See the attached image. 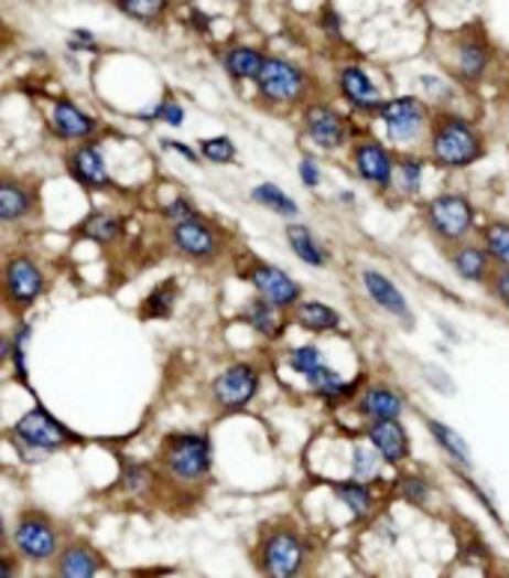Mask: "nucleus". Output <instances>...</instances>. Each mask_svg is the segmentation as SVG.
I'll list each match as a JSON object with an SVG mask.
<instances>
[{"instance_id": "1", "label": "nucleus", "mask_w": 509, "mask_h": 578, "mask_svg": "<svg viewBox=\"0 0 509 578\" xmlns=\"http://www.w3.org/2000/svg\"><path fill=\"white\" fill-rule=\"evenodd\" d=\"M426 159L441 170H468L486 156V135L459 110L441 108L432 114L426 135Z\"/></svg>"}, {"instance_id": "2", "label": "nucleus", "mask_w": 509, "mask_h": 578, "mask_svg": "<svg viewBox=\"0 0 509 578\" xmlns=\"http://www.w3.org/2000/svg\"><path fill=\"white\" fill-rule=\"evenodd\" d=\"M313 564V543L292 522H274L260 531L253 567L269 578H299Z\"/></svg>"}, {"instance_id": "3", "label": "nucleus", "mask_w": 509, "mask_h": 578, "mask_svg": "<svg viewBox=\"0 0 509 578\" xmlns=\"http://www.w3.org/2000/svg\"><path fill=\"white\" fill-rule=\"evenodd\" d=\"M161 480L170 486L197 489L212 478V439L206 432H170L159 450Z\"/></svg>"}, {"instance_id": "4", "label": "nucleus", "mask_w": 509, "mask_h": 578, "mask_svg": "<svg viewBox=\"0 0 509 578\" xmlns=\"http://www.w3.org/2000/svg\"><path fill=\"white\" fill-rule=\"evenodd\" d=\"M253 84H257V99L269 110L304 108L307 101H313V93H316L313 75L290 57H280V54L266 57L260 78Z\"/></svg>"}, {"instance_id": "5", "label": "nucleus", "mask_w": 509, "mask_h": 578, "mask_svg": "<svg viewBox=\"0 0 509 578\" xmlns=\"http://www.w3.org/2000/svg\"><path fill=\"white\" fill-rule=\"evenodd\" d=\"M12 552L19 555L21 564H54L66 546L63 528L45 510H21L15 518V528L10 534Z\"/></svg>"}, {"instance_id": "6", "label": "nucleus", "mask_w": 509, "mask_h": 578, "mask_svg": "<svg viewBox=\"0 0 509 578\" xmlns=\"http://www.w3.org/2000/svg\"><path fill=\"white\" fill-rule=\"evenodd\" d=\"M423 224L444 248H450L470 239V233L477 227V210L459 191H441L423 203Z\"/></svg>"}, {"instance_id": "7", "label": "nucleus", "mask_w": 509, "mask_h": 578, "mask_svg": "<svg viewBox=\"0 0 509 578\" xmlns=\"http://www.w3.org/2000/svg\"><path fill=\"white\" fill-rule=\"evenodd\" d=\"M432 105L420 96H393L385 99L379 110V120L388 129V140H393L402 150H414L420 143H426L432 122Z\"/></svg>"}, {"instance_id": "8", "label": "nucleus", "mask_w": 509, "mask_h": 578, "mask_svg": "<svg viewBox=\"0 0 509 578\" xmlns=\"http://www.w3.org/2000/svg\"><path fill=\"white\" fill-rule=\"evenodd\" d=\"M45 289H48V278L33 254L19 250V254L7 257V263H3V304L12 317H24L45 296Z\"/></svg>"}, {"instance_id": "9", "label": "nucleus", "mask_w": 509, "mask_h": 578, "mask_svg": "<svg viewBox=\"0 0 509 578\" xmlns=\"http://www.w3.org/2000/svg\"><path fill=\"white\" fill-rule=\"evenodd\" d=\"M262 385V370L253 361H232L209 382V403L220 415L245 411L257 399Z\"/></svg>"}, {"instance_id": "10", "label": "nucleus", "mask_w": 509, "mask_h": 578, "mask_svg": "<svg viewBox=\"0 0 509 578\" xmlns=\"http://www.w3.org/2000/svg\"><path fill=\"white\" fill-rule=\"evenodd\" d=\"M491 61H495V49L483 28H465L450 40V75L465 87H479L489 78Z\"/></svg>"}, {"instance_id": "11", "label": "nucleus", "mask_w": 509, "mask_h": 578, "mask_svg": "<svg viewBox=\"0 0 509 578\" xmlns=\"http://www.w3.org/2000/svg\"><path fill=\"white\" fill-rule=\"evenodd\" d=\"M167 239L170 248L176 250L180 257L201 263V266L218 263L224 257V248H227V236L206 215H194V218L180 221V224H170Z\"/></svg>"}, {"instance_id": "12", "label": "nucleus", "mask_w": 509, "mask_h": 578, "mask_svg": "<svg viewBox=\"0 0 509 578\" xmlns=\"http://www.w3.org/2000/svg\"><path fill=\"white\" fill-rule=\"evenodd\" d=\"M301 129L304 138L322 152H339L351 147L349 117L325 99H313L301 108Z\"/></svg>"}, {"instance_id": "13", "label": "nucleus", "mask_w": 509, "mask_h": 578, "mask_svg": "<svg viewBox=\"0 0 509 578\" xmlns=\"http://www.w3.org/2000/svg\"><path fill=\"white\" fill-rule=\"evenodd\" d=\"M10 439L21 450H42V453H57V450L80 441L66 424H61V420L54 418L51 411L42 409V406H36V409H31L28 415H21L15 420V427L10 429Z\"/></svg>"}, {"instance_id": "14", "label": "nucleus", "mask_w": 509, "mask_h": 578, "mask_svg": "<svg viewBox=\"0 0 509 578\" xmlns=\"http://www.w3.org/2000/svg\"><path fill=\"white\" fill-rule=\"evenodd\" d=\"M349 161L355 176L376 189V194H388L397 170V152L379 138H355L349 147Z\"/></svg>"}, {"instance_id": "15", "label": "nucleus", "mask_w": 509, "mask_h": 578, "mask_svg": "<svg viewBox=\"0 0 509 578\" xmlns=\"http://www.w3.org/2000/svg\"><path fill=\"white\" fill-rule=\"evenodd\" d=\"M245 278L253 287L257 296H262L266 301H271L274 308L283 310V313H292L295 304L304 299V289L290 271L278 269L271 263H262V259H253L248 269H245Z\"/></svg>"}, {"instance_id": "16", "label": "nucleus", "mask_w": 509, "mask_h": 578, "mask_svg": "<svg viewBox=\"0 0 509 578\" xmlns=\"http://www.w3.org/2000/svg\"><path fill=\"white\" fill-rule=\"evenodd\" d=\"M66 173L87 191H117V180L110 176L108 159L96 140L72 143L66 152Z\"/></svg>"}, {"instance_id": "17", "label": "nucleus", "mask_w": 509, "mask_h": 578, "mask_svg": "<svg viewBox=\"0 0 509 578\" xmlns=\"http://www.w3.org/2000/svg\"><path fill=\"white\" fill-rule=\"evenodd\" d=\"M40 218V189L36 182L21 180L12 173L0 176V224L19 227Z\"/></svg>"}, {"instance_id": "18", "label": "nucleus", "mask_w": 509, "mask_h": 578, "mask_svg": "<svg viewBox=\"0 0 509 578\" xmlns=\"http://www.w3.org/2000/svg\"><path fill=\"white\" fill-rule=\"evenodd\" d=\"M337 90L351 110L367 114V117H379L385 96H381L379 84L372 81L367 66H360V63H343L337 69Z\"/></svg>"}, {"instance_id": "19", "label": "nucleus", "mask_w": 509, "mask_h": 578, "mask_svg": "<svg viewBox=\"0 0 509 578\" xmlns=\"http://www.w3.org/2000/svg\"><path fill=\"white\" fill-rule=\"evenodd\" d=\"M48 129L54 138L66 140V143H84V140H96V135L101 131V122L80 108L78 101L61 96V99L51 101Z\"/></svg>"}, {"instance_id": "20", "label": "nucleus", "mask_w": 509, "mask_h": 578, "mask_svg": "<svg viewBox=\"0 0 509 578\" xmlns=\"http://www.w3.org/2000/svg\"><path fill=\"white\" fill-rule=\"evenodd\" d=\"M409 397L400 388H393L388 382H372L367 388H360V394L351 403V409L364 424L372 420H393L405 415Z\"/></svg>"}, {"instance_id": "21", "label": "nucleus", "mask_w": 509, "mask_h": 578, "mask_svg": "<svg viewBox=\"0 0 509 578\" xmlns=\"http://www.w3.org/2000/svg\"><path fill=\"white\" fill-rule=\"evenodd\" d=\"M108 569V560L101 558V552L90 546L87 539H66L61 555L51 564V572L57 578H96Z\"/></svg>"}, {"instance_id": "22", "label": "nucleus", "mask_w": 509, "mask_h": 578, "mask_svg": "<svg viewBox=\"0 0 509 578\" xmlns=\"http://www.w3.org/2000/svg\"><path fill=\"white\" fill-rule=\"evenodd\" d=\"M360 287H364L367 299H370L376 308L385 310L393 320H400L402 325L414 329V313H411L409 308V299L402 296L400 287H397L388 275H381L379 269H364L360 271Z\"/></svg>"}, {"instance_id": "23", "label": "nucleus", "mask_w": 509, "mask_h": 578, "mask_svg": "<svg viewBox=\"0 0 509 578\" xmlns=\"http://www.w3.org/2000/svg\"><path fill=\"white\" fill-rule=\"evenodd\" d=\"M364 439L379 450L390 469H400L402 462H409L411 439L409 432H405V427H402L400 418L372 420V424L364 427Z\"/></svg>"}, {"instance_id": "24", "label": "nucleus", "mask_w": 509, "mask_h": 578, "mask_svg": "<svg viewBox=\"0 0 509 578\" xmlns=\"http://www.w3.org/2000/svg\"><path fill=\"white\" fill-rule=\"evenodd\" d=\"M447 263L450 269L456 271L465 283H483V287H486V280H489L491 271H495V259H491V254L486 250V245L474 239L450 245Z\"/></svg>"}, {"instance_id": "25", "label": "nucleus", "mask_w": 509, "mask_h": 578, "mask_svg": "<svg viewBox=\"0 0 509 578\" xmlns=\"http://www.w3.org/2000/svg\"><path fill=\"white\" fill-rule=\"evenodd\" d=\"M266 51L257 45H245V42H232L220 51V69L227 72V78L236 84H248V81L260 78L262 66H266Z\"/></svg>"}, {"instance_id": "26", "label": "nucleus", "mask_w": 509, "mask_h": 578, "mask_svg": "<svg viewBox=\"0 0 509 578\" xmlns=\"http://www.w3.org/2000/svg\"><path fill=\"white\" fill-rule=\"evenodd\" d=\"M307 388L313 397L325 399L328 406H346V403H355V397L364 388V382H349L339 376L337 370H331L328 364L322 370H316L313 376H307Z\"/></svg>"}, {"instance_id": "27", "label": "nucleus", "mask_w": 509, "mask_h": 578, "mask_svg": "<svg viewBox=\"0 0 509 578\" xmlns=\"http://www.w3.org/2000/svg\"><path fill=\"white\" fill-rule=\"evenodd\" d=\"M331 492H334V499H337L343 507L349 510L351 518H358V522H367V518L372 516L376 504H379L376 483H367V480H334V483H331Z\"/></svg>"}, {"instance_id": "28", "label": "nucleus", "mask_w": 509, "mask_h": 578, "mask_svg": "<svg viewBox=\"0 0 509 578\" xmlns=\"http://www.w3.org/2000/svg\"><path fill=\"white\" fill-rule=\"evenodd\" d=\"M283 236H286V245L292 248V254H295L304 266H310V269H325V266H328V248L322 245L320 236H316L307 224L292 221V224H286V229H283Z\"/></svg>"}, {"instance_id": "29", "label": "nucleus", "mask_w": 509, "mask_h": 578, "mask_svg": "<svg viewBox=\"0 0 509 578\" xmlns=\"http://www.w3.org/2000/svg\"><path fill=\"white\" fill-rule=\"evenodd\" d=\"M122 229H126V224H122L117 212L99 210L90 212L87 218L80 221L78 227H75V236L84 242H93L96 248H110V245H117L122 239Z\"/></svg>"}, {"instance_id": "30", "label": "nucleus", "mask_w": 509, "mask_h": 578, "mask_svg": "<svg viewBox=\"0 0 509 578\" xmlns=\"http://www.w3.org/2000/svg\"><path fill=\"white\" fill-rule=\"evenodd\" d=\"M283 317H286V313L274 308V304L262 299V296H253V299L245 304V310H241V322L250 325V331H257V334L266 340L283 338V329H286Z\"/></svg>"}, {"instance_id": "31", "label": "nucleus", "mask_w": 509, "mask_h": 578, "mask_svg": "<svg viewBox=\"0 0 509 578\" xmlns=\"http://www.w3.org/2000/svg\"><path fill=\"white\" fill-rule=\"evenodd\" d=\"M290 320L299 329L310 331V334H331V331H337L343 325V317H339L337 310L316 299H301L290 313Z\"/></svg>"}, {"instance_id": "32", "label": "nucleus", "mask_w": 509, "mask_h": 578, "mask_svg": "<svg viewBox=\"0 0 509 578\" xmlns=\"http://www.w3.org/2000/svg\"><path fill=\"white\" fill-rule=\"evenodd\" d=\"M426 164L430 159H423L414 150H405L397 156V170H393V185L390 191L400 200L418 197L420 189H423V173H426Z\"/></svg>"}, {"instance_id": "33", "label": "nucleus", "mask_w": 509, "mask_h": 578, "mask_svg": "<svg viewBox=\"0 0 509 578\" xmlns=\"http://www.w3.org/2000/svg\"><path fill=\"white\" fill-rule=\"evenodd\" d=\"M180 301V283L176 278L161 280L150 289V296L140 301V320H170L173 308Z\"/></svg>"}, {"instance_id": "34", "label": "nucleus", "mask_w": 509, "mask_h": 578, "mask_svg": "<svg viewBox=\"0 0 509 578\" xmlns=\"http://www.w3.org/2000/svg\"><path fill=\"white\" fill-rule=\"evenodd\" d=\"M28 340H31V322L21 320L0 343V358L12 364L15 379L24 382V385H28Z\"/></svg>"}, {"instance_id": "35", "label": "nucleus", "mask_w": 509, "mask_h": 578, "mask_svg": "<svg viewBox=\"0 0 509 578\" xmlns=\"http://www.w3.org/2000/svg\"><path fill=\"white\" fill-rule=\"evenodd\" d=\"M426 427H430L432 439H435V445L444 450V457H447L450 462H456V465H462V469H470V465H474L468 441L462 439L456 429L447 427V424H441V420L435 418H426Z\"/></svg>"}, {"instance_id": "36", "label": "nucleus", "mask_w": 509, "mask_h": 578, "mask_svg": "<svg viewBox=\"0 0 509 578\" xmlns=\"http://www.w3.org/2000/svg\"><path fill=\"white\" fill-rule=\"evenodd\" d=\"M161 471L147 465V462H122V474H120V486L126 495L131 499H147L159 489Z\"/></svg>"}, {"instance_id": "37", "label": "nucleus", "mask_w": 509, "mask_h": 578, "mask_svg": "<svg viewBox=\"0 0 509 578\" xmlns=\"http://www.w3.org/2000/svg\"><path fill=\"white\" fill-rule=\"evenodd\" d=\"M113 10L147 28H161L170 12V0H113Z\"/></svg>"}, {"instance_id": "38", "label": "nucleus", "mask_w": 509, "mask_h": 578, "mask_svg": "<svg viewBox=\"0 0 509 578\" xmlns=\"http://www.w3.org/2000/svg\"><path fill=\"white\" fill-rule=\"evenodd\" d=\"M250 200H253V203H260L262 210L274 212L278 218L295 221L301 215L299 203H295L286 191L280 189V185H274V182H260L257 189L250 191Z\"/></svg>"}, {"instance_id": "39", "label": "nucleus", "mask_w": 509, "mask_h": 578, "mask_svg": "<svg viewBox=\"0 0 509 578\" xmlns=\"http://www.w3.org/2000/svg\"><path fill=\"white\" fill-rule=\"evenodd\" d=\"M385 465L388 462H385L379 450L372 448L370 441L351 448V478L367 480V483H381L385 480Z\"/></svg>"}, {"instance_id": "40", "label": "nucleus", "mask_w": 509, "mask_h": 578, "mask_svg": "<svg viewBox=\"0 0 509 578\" xmlns=\"http://www.w3.org/2000/svg\"><path fill=\"white\" fill-rule=\"evenodd\" d=\"M393 495L411 504V507H426L432 499V483L418 471H402L393 480Z\"/></svg>"}, {"instance_id": "41", "label": "nucleus", "mask_w": 509, "mask_h": 578, "mask_svg": "<svg viewBox=\"0 0 509 578\" xmlns=\"http://www.w3.org/2000/svg\"><path fill=\"white\" fill-rule=\"evenodd\" d=\"M479 242L495 259V266H509V221H491L489 227H483Z\"/></svg>"}, {"instance_id": "42", "label": "nucleus", "mask_w": 509, "mask_h": 578, "mask_svg": "<svg viewBox=\"0 0 509 578\" xmlns=\"http://www.w3.org/2000/svg\"><path fill=\"white\" fill-rule=\"evenodd\" d=\"M197 150H201L203 161H206V164H215V168H227V164H232V161L239 159V150H236V143H232L227 135L201 138Z\"/></svg>"}, {"instance_id": "43", "label": "nucleus", "mask_w": 509, "mask_h": 578, "mask_svg": "<svg viewBox=\"0 0 509 578\" xmlns=\"http://www.w3.org/2000/svg\"><path fill=\"white\" fill-rule=\"evenodd\" d=\"M286 364H290L292 373H299V376H313L316 370L325 367V355H322L320 346H295V350L286 352Z\"/></svg>"}, {"instance_id": "44", "label": "nucleus", "mask_w": 509, "mask_h": 578, "mask_svg": "<svg viewBox=\"0 0 509 578\" xmlns=\"http://www.w3.org/2000/svg\"><path fill=\"white\" fill-rule=\"evenodd\" d=\"M138 120H147V122L159 120V122H167V126H173V129H180L182 122H185V108H182L180 101L173 99V96H167V99H161L152 110L140 114Z\"/></svg>"}, {"instance_id": "45", "label": "nucleus", "mask_w": 509, "mask_h": 578, "mask_svg": "<svg viewBox=\"0 0 509 578\" xmlns=\"http://www.w3.org/2000/svg\"><path fill=\"white\" fill-rule=\"evenodd\" d=\"M420 87L426 90V101H430V105H444V108H447L450 101L456 99V87H453L447 78H438V75H423V78H420Z\"/></svg>"}, {"instance_id": "46", "label": "nucleus", "mask_w": 509, "mask_h": 578, "mask_svg": "<svg viewBox=\"0 0 509 578\" xmlns=\"http://www.w3.org/2000/svg\"><path fill=\"white\" fill-rule=\"evenodd\" d=\"M194 215H203L197 206H194V200L185 197V194H176L173 200H167L164 206H161V218H167L170 224H180V221H188Z\"/></svg>"}, {"instance_id": "47", "label": "nucleus", "mask_w": 509, "mask_h": 578, "mask_svg": "<svg viewBox=\"0 0 509 578\" xmlns=\"http://www.w3.org/2000/svg\"><path fill=\"white\" fill-rule=\"evenodd\" d=\"M486 289L500 308L509 310V266H495L491 278L486 280Z\"/></svg>"}, {"instance_id": "48", "label": "nucleus", "mask_w": 509, "mask_h": 578, "mask_svg": "<svg viewBox=\"0 0 509 578\" xmlns=\"http://www.w3.org/2000/svg\"><path fill=\"white\" fill-rule=\"evenodd\" d=\"M316 24H320V31L325 33V40L337 42V45L343 42V15H339L334 7H325V10L320 12V21H316Z\"/></svg>"}, {"instance_id": "49", "label": "nucleus", "mask_w": 509, "mask_h": 578, "mask_svg": "<svg viewBox=\"0 0 509 578\" xmlns=\"http://www.w3.org/2000/svg\"><path fill=\"white\" fill-rule=\"evenodd\" d=\"M299 180L304 182V189H320L322 185L320 161L313 159V156H304V159L299 161Z\"/></svg>"}, {"instance_id": "50", "label": "nucleus", "mask_w": 509, "mask_h": 578, "mask_svg": "<svg viewBox=\"0 0 509 578\" xmlns=\"http://www.w3.org/2000/svg\"><path fill=\"white\" fill-rule=\"evenodd\" d=\"M161 150L176 152V156H182L188 164H201L203 161L201 150H197V147H188V143H182V140H161Z\"/></svg>"}, {"instance_id": "51", "label": "nucleus", "mask_w": 509, "mask_h": 578, "mask_svg": "<svg viewBox=\"0 0 509 578\" xmlns=\"http://www.w3.org/2000/svg\"><path fill=\"white\" fill-rule=\"evenodd\" d=\"M69 51H90V54H96L99 51V40L90 31H72Z\"/></svg>"}, {"instance_id": "52", "label": "nucleus", "mask_w": 509, "mask_h": 578, "mask_svg": "<svg viewBox=\"0 0 509 578\" xmlns=\"http://www.w3.org/2000/svg\"><path fill=\"white\" fill-rule=\"evenodd\" d=\"M188 24H191V28H194V31H197V33H209V28H212V19H209V15H203L201 10H191V15H188Z\"/></svg>"}, {"instance_id": "53", "label": "nucleus", "mask_w": 509, "mask_h": 578, "mask_svg": "<svg viewBox=\"0 0 509 578\" xmlns=\"http://www.w3.org/2000/svg\"><path fill=\"white\" fill-rule=\"evenodd\" d=\"M339 200H343V203H355V194H351V191H343V194H339Z\"/></svg>"}]
</instances>
